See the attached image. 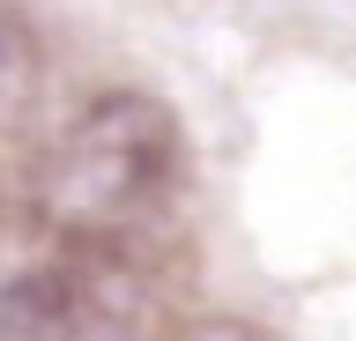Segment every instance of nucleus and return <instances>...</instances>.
Segmentation results:
<instances>
[{
  "label": "nucleus",
  "mask_w": 356,
  "mask_h": 341,
  "mask_svg": "<svg viewBox=\"0 0 356 341\" xmlns=\"http://www.w3.org/2000/svg\"><path fill=\"white\" fill-rule=\"evenodd\" d=\"M186 208V134L141 90H104L30 163V215L60 252L156 260Z\"/></svg>",
  "instance_id": "f257e3e1"
},
{
  "label": "nucleus",
  "mask_w": 356,
  "mask_h": 341,
  "mask_svg": "<svg viewBox=\"0 0 356 341\" xmlns=\"http://www.w3.org/2000/svg\"><path fill=\"white\" fill-rule=\"evenodd\" d=\"M0 341H171V290L156 260L52 252L0 282Z\"/></svg>",
  "instance_id": "f03ea898"
},
{
  "label": "nucleus",
  "mask_w": 356,
  "mask_h": 341,
  "mask_svg": "<svg viewBox=\"0 0 356 341\" xmlns=\"http://www.w3.org/2000/svg\"><path fill=\"white\" fill-rule=\"evenodd\" d=\"M30 74H38V60H30V38H22V30L0 15V119H15V112H22Z\"/></svg>",
  "instance_id": "7ed1b4c3"
},
{
  "label": "nucleus",
  "mask_w": 356,
  "mask_h": 341,
  "mask_svg": "<svg viewBox=\"0 0 356 341\" xmlns=\"http://www.w3.org/2000/svg\"><path fill=\"white\" fill-rule=\"evenodd\" d=\"M171 341H252L245 326H186V334H171Z\"/></svg>",
  "instance_id": "20e7f679"
}]
</instances>
